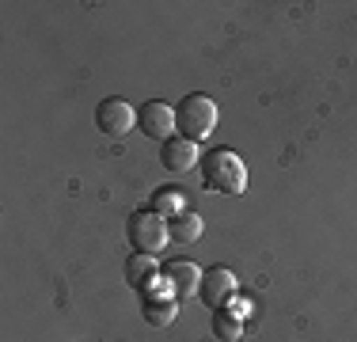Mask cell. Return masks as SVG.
I'll return each instance as SVG.
<instances>
[{
	"label": "cell",
	"instance_id": "cell-1",
	"mask_svg": "<svg viewBox=\"0 0 357 342\" xmlns=\"http://www.w3.org/2000/svg\"><path fill=\"white\" fill-rule=\"evenodd\" d=\"M202 183L213 194H243L248 191V164L236 149H213L202 156Z\"/></svg>",
	"mask_w": 357,
	"mask_h": 342
},
{
	"label": "cell",
	"instance_id": "cell-2",
	"mask_svg": "<svg viewBox=\"0 0 357 342\" xmlns=\"http://www.w3.org/2000/svg\"><path fill=\"white\" fill-rule=\"evenodd\" d=\"M175 126L186 141H206L209 133L217 130V103L206 96V91H194V96H183L175 107Z\"/></svg>",
	"mask_w": 357,
	"mask_h": 342
},
{
	"label": "cell",
	"instance_id": "cell-3",
	"mask_svg": "<svg viewBox=\"0 0 357 342\" xmlns=\"http://www.w3.org/2000/svg\"><path fill=\"white\" fill-rule=\"evenodd\" d=\"M126 236H130V247L141 255H160L167 247V217H160V213L152 209H137L130 217V225H126Z\"/></svg>",
	"mask_w": 357,
	"mask_h": 342
},
{
	"label": "cell",
	"instance_id": "cell-4",
	"mask_svg": "<svg viewBox=\"0 0 357 342\" xmlns=\"http://www.w3.org/2000/svg\"><path fill=\"white\" fill-rule=\"evenodd\" d=\"M96 126L110 137H122V133H130L133 126H137V110H133L126 99L110 96L96 107Z\"/></svg>",
	"mask_w": 357,
	"mask_h": 342
},
{
	"label": "cell",
	"instance_id": "cell-5",
	"mask_svg": "<svg viewBox=\"0 0 357 342\" xmlns=\"http://www.w3.org/2000/svg\"><path fill=\"white\" fill-rule=\"evenodd\" d=\"M137 126H141V133L144 137H156V141H172L175 137V107H167V103H160V99H152V103H144V107L137 110Z\"/></svg>",
	"mask_w": 357,
	"mask_h": 342
},
{
	"label": "cell",
	"instance_id": "cell-6",
	"mask_svg": "<svg viewBox=\"0 0 357 342\" xmlns=\"http://www.w3.org/2000/svg\"><path fill=\"white\" fill-rule=\"evenodd\" d=\"M236 293H240V281H236V274L228 267H213L202 274V301L209 308H225L228 301H236Z\"/></svg>",
	"mask_w": 357,
	"mask_h": 342
},
{
	"label": "cell",
	"instance_id": "cell-7",
	"mask_svg": "<svg viewBox=\"0 0 357 342\" xmlns=\"http://www.w3.org/2000/svg\"><path fill=\"white\" fill-rule=\"evenodd\" d=\"M164 278H167V293L172 297H198L202 293V270L186 259H175L164 267Z\"/></svg>",
	"mask_w": 357,
	"mask_h": 342
},
{
	"label": "cell",
	"instance_id": "cell-8",
	"mask_svg": "<svg viewBox=\"0 0 357 342\" xmlns=\"http://www.w3.org/2000/svg\"><path fill=\"white\" fill-rule=\"evenodd\" d=\"M198 144L186 141V137H172V141H164V152H160V164L167 171H175V175H183V171H190L198 164Z\"/></svg>",
	"mask_w": 357,
	"mask_h": 342
},
{
	"label": "cell",
	"instance_id": "cell-9",
	"mask_svg": "<svg viewBox=\"0 0 357 342\" xmlns=\"http://www.w3.org/2000/svg\"><path fill=\"white\" fill-rule=\"evenodd\" d=\"M126 281H130L133 289H141V293H149L152 281H160V262H156V255L133 251L130 259H126Z\"/></svg>",
	"mask_w": 357,
	"mask_h": 342
},
{
	"label": "cell",
	"instance_id": "cell-10",
	"mask_svg": "<svg viewBox=\"0 0 357 342\" xmlns=\"http://www.w3.org/2000/svg\"><path fill=\"white\" fill-rule=\"evenodd\" d=\"M202 232H206V221L198 217V213L183 209L178 217L167 221V236H172V244H198Z\"/></svg>",
	"mask_w": 357,
	"mask_h": 342
},
{
	"label": "cell",
	"instance_id": "cell-11",
	"mask_svg": "<svg viewBox=\"0 0 357 342\" xmlns=\"http://www.w3.org/2000/svg\"><path fill=\"white\" fill-rule=\"evenodd\" d=\"M141 312H144V320H149L152 327H167V323H175L178 304H175V297H144Z\"/></svg>",
	"mask_w": 357,
	"mask_h": 342
},
{
	"label": "cell",
	"instance_id": "cell-12",
	"mask_svg": "<svg viewBox=\"0 0 357 342\" xmlns=\"http://www.w3.org/2000/svg\"><path fill=\"white\" fill-rule=\"evenodd\" d=\"M152 213H160V217H178V213L186 209L183 205V191H175V186H156V191H152V205H149Z\"/></svg>",
	"mask_w": 357,
	"mask_h": 342
},
{
	"label": "cell",
	"instance_id": "cell-13",
	"mask_svg": "<svg viewBox=\"0 0 357 342\" xmlns=\"http://www.w3.org/2000/svg\"><path fill=\"white\" fill-rule=\"evenodd\" d=\"M213 335H217L220 342H240L243 320H236L228 308H217V312H213Z\"/></svg>",
	"mask_w": 357,
	"mask_h": 342
},
{
	"label": "cell",
	"instance_id": "cell-14",
	"mask_svg": "<svg viewBox=\"0 0 357 342\" xmlns=\"http://www.w3.org/2000/svg\"><path fill=\"white\" fill-rule=\"evenodd\" d=\"M225 308L236 315V320H248V315H251V304H248V301H240V297H236V301H228Z\"/></svg>",
	"mask_w": 357,
	"mask_h": 342
}]
</instances>
